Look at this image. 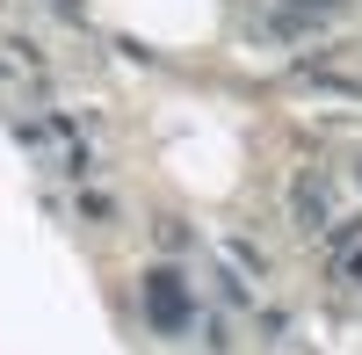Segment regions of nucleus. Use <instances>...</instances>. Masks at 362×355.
I'll use <instances>...</instances> for the list:
<instances>
[{
    "label": "nucleus",
    "mask_w": 362,
    "mask_h": 355,
    "mask_svg": "<svg viewBox=\"0 0 362 355\" xmlns=\"http://www.w3.org/2000/svg\"><path fill=\"white\" fill-rule=\"evenodd\" d=\"M297 8H341V0H297Z\"/></svg>",
    "instance_id": "2"
},
{
    "label": "nucleus",
    "mask_w": 362,
    "mask_h": 355,
    "mask_svg": "<svg viewBox=\"0 0 362 355\" xmlns=\"http://www.w3.org/2000/svg\"><path fill=\"white\" fill-rule=\"evenodd\" d=\"M145 319H153L160 334H181V327L196 319V298L181 290L174 269H153V276H145Z\"/></svg>",
    "instance_id": "1"
}]
</instances>
